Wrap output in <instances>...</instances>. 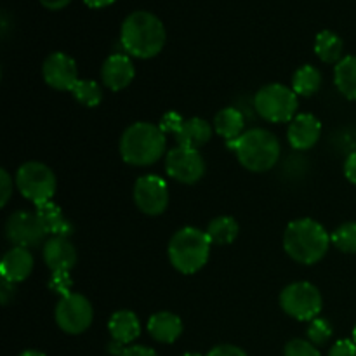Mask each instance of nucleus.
Listing matches in <instances>:
<instances>
[{
	"mask_svg": "<svg viewBox=\"0 0 356 356\" xmlns=\"http://www.w3.org/2000/svg\"><path fill=\"white\" fill-rule=\"evenodd\" d=\"M45 9H51V10H59V9H65L72 0H38Z\"/></svg>",
	"mask_w": 356,
	"mask_h": 356,
	"instance_id": "37",
	"label": "nucleus"
},
{
	"mask_svg": "<svg viewBox=\"0 0 356 356\" xmlns=\"http://www.w3.org/2000/svg\"><path fill=\"white\" fill-rule=\"evenodd\" d=\"M332 238L318 221L312 218L296 219L285 228L284 249L296 263L312 264L325 257Z\"/></svg>",
	"mask_w": 356,
	"mask_h": 356,
	"instance_id": "2",
	"label": "nucleus"
},
{
	"mask_svg": "<svg viewBox=\"0 0 356 356\" xmlns=\"http://www.w3.org/2000/svg\"><path fill=\"white\" fill-rule=\"evenodd\" d=\"M167 138L160 125L136 122L129 125L120 138V156L125 163L146 167L159 162L165 153Z\"/></svg>",
	"mask_w": 356,
	"mask_h": 356,
	"instance_id": "3",
	"label": "nucleus"
},
{
	"mask_svg": "<svg viewBox=\"0 0 356 356\" xmlns=\"http://www.w3.org/2000/svg\"><path fill=\"white\" fill-rule=\"evenodd\" d=\"M343 49L344 44L341 40V37L337 33L330 30H323L316 35V40H315V52L323 63H339L341 59L344 58L343 56Z\"/></svg>",
	"mask_w": 356,
	"mask_h": 356,
	"instance_id": "25",
	"label": "nucleus"
},
{
	"mask_svg": "<svg viewBox=\"0 0 356 356\" xmlns=\"http://www.w3.org/2000/svg\"><path fill=\"white\" fill-rule=\"evenodd\" d=\"M353 341H355V344H356V325H355V329H353Z\"/></svg>",
	"mask_w": 356,
	"mask_h": 356,
	"instance_id": "41",
	"label": "nucleus"
},
{
	"mask_svg": "<svg viewBox=\"0 0 356 356\" xmlns=\"http://www.w3.org/2000/svg\"><path fill=\"white\" fill-rule=\"evenodd\" d=\"M54 316L56 323L63 332L70 336H79L86 332L92 323L94 309L89 299L76 292H70L68 296H63L61 301L58 302Z\"/></svg>",
	"mask_w": 356,
	"mask_h": 356,
	"instance_id": "10",
	"label": "nucleus"
},
{
	"mask_svg": "<svg viewBox=\"0 0 356 356\" xmlns=\"http://www.w3.org/2000/svg\"><path fill=\"white\" fill-rule=\"evenodd\" d=\"M280 306L292 318L299 322H312L318 318L323 299L316 285L309 282H294L282 291Z\"/></svg>",
	"mask_w": 356,
	"mask_h": 356,
	"instance_id": "8",
	"label": "nucleus"
},
{
	"mask_svg": "<svg viewBox=\"0 0 356 356\" xmlns=\"http://www.w3.org/2000/svg\"><path fill=\"white\" fill-rule=\"evenodd\" d=\"M211 240L198 228H181L169 242V261L179 273L193 275L207 264L211 256Z\"/></svg>",
	"mask_w": 356,
	"mask_h": 356,
	"instance_id": "5",
	"label": "nucleus"
},
{
	"mask_svg": "<svg viewBox=\"0 0 356 356\" xmlns=\"http://www.w3.org/2000/svg\"><path fill=\"white\" fill-rule=\"evenodd\" d=\"M243 127H245V118H243L242 111L236 108H222L216 113L214 117V129L221 138H225L228 143L236 141L240 136L243 134Z\"/></svg>",
	"mask_w": 356,
	"mask_h": 356,
	"instance_id": "22",
	"label": "nucleus"
},
{
	"mask_svg": "<svg viewBox=\"0 0 356 356\" xmlns=\"http://www.w3.org/2000/svg\"><path fill=\"white\" fill-rule=\"evenodd\" d=\"M19 356H45V355L42 353V351H37V350H26V351H23Z\"/></svg>",
	"mask_w": 356,
	"mask_h": 356,
	"instance_id": "39",
	"label": "nucleus"
},
{
	"mask_svg": "<svg viewBox=\"0 0 356 356\" xmlns=\"http://www.w3.org/2000/svg\"><path fill=\"white\" fill-rule=\"evenodd\" d=\"M181 356H202L200 353H184V355H181Z\"/></svg>",
	"mask_w": 356,
	"mask_h": 356,
	"instance_id": "40",
	"label": "nucleus"
},
{
	"mask_svg": "<svg viewBox=\"0 0 356 356\" xmlns=\"http://www.w3.org/2000/svg\"><path fill=\"white\" fill-rule=\"evenodd\" d=\"M159 125L165 134L167 132L174 134L177 146L198 149L211 141V125L200 117L184 118L176 111H169V113L163 115Z\"/></svg>",
	"mask_w": 356,
	"mask_h": 356,
	"instance_id": "9",
	"label": "nucleus"
},
{
	"mask_svg": "<svg viewBox=\"0 0 356 356\" xmlns=\"http://www.w3.org/2000/svg\"><path fill=\"white\" fill-rule=\"evenodd\" d=\"M207 356H249L242 348L233 346V344H219L209 351Z\"/></svg>",
	"mask_w": 356,
	"mask_h": 356,
	"instance_id": "33",
	"label": "nucleus"
},
{
	"mask_svg": "<svg viewBox=\"0 0 356 356\" xmlns=\"http://www.w3.org/2000/svg\"><path fill=\"white\" fill-rule=\"evenodd\" d=\"M334 82L346 99L356 101V56H344L334 68Z\"/></svg>",
	"mask_w": 356,
	"mask_h": 356,
	"instance_id": "23",
	"label": "nucleus"
},
{
	"mask_svg": "<svg viewBox=\"0 0 356 356\" xmlns=\"http://www.w3.org/2000/svg\"><path fill=\"white\" fill-rule=\"evenodd\" d=\"M334 329L330 325L329 320L325 318H315L309 322L308 330H306V336H308V341L315 346H322V344L329 343V339L332 337Z\"/></svg>",
	"mask_w": 356,
	"mask_h": 356,
	"instance_id": "29",
	"label": "nucleus"
},
{
	"mask_svg": "<svg viewBox=\"0 0 356 356\" xmlns=\"http://www.w3.org/2000/svg\"><path fill=\"white\" fill-rule=\"evenodd\" d=\"M47 232L42 226L37 212L17 211L9 216L6 222V238L13 243V247L33 249L42 245Z\"/></svg>",
	"mask_w": 356,
	"mask_h": 356,
	"instance_id": "11",
	"label": "nucleus"
},
{
	"mask_svg": "<svg viewBox=\"0 0 356 356\" xmlns=\"http://www.w3.org/2000/svg\"><path fill=\"white\" fill-rule=\"evenodd\" d=\"M52 289L58 291L59 294L63 296H68L70 294V289H72V280H70L68 273L65 275H52V282H51Z\"/></svg>",
	"mask_w": 356,
	"mask_h": 356,
	"instance_id": "34",
	"label": "nucleus"
},
{
	"mask_svg": "<svg viewBox=\"0 0 356 356\" xmlns=\"http://www.w3.org/2000/svg\"><path fill=\"white\" fill-rule=\"evenodd\" d=\"M284 356H322L318 348L308 339H292L285 344Z\"/></svg>",
	"mask_w": 356,
	"mask_h": 356,
	"instance_id": "30",
	"label": "nucleus"
},
{
	"mask_svg": "<svg viewBox=\"0 0 356 356\" xmlns=\"http://www.w3.org/2000/svg\"><path fill=\"white\" fill-rule=\"evenodd\" d=\"M136 207L146 216H160L169 205V186L155 174L141 176L134 184Z\"/></svg>",
	"mask_w": 356,
	"mask_h": 356,
	"instance_id": "13",
	"label": "nucleus"
},
{
	"mask_svg": "<svg viewBox=\"0 0 356 356\" xmlns=\"http://www.w3.org/2000/svg\"><path fill=\"white\" fill-rule=\"evenodd\" d=\"M165 170L177 183L195 184L204 177L205 160L198 149L176 146L167 153Z\"/></svg>",
	"mask_w": 356,
	"mask_h": 356,
	"instance_id": "12",
	"label": "nucleus"
},
{
	"mask_svg": "<svg viewBox=\"0 0 356 356\" xmlns=\"http://www.w3.org/2000/svg\"><path fill=\"white\" fill-rule=\"evenodd\" d=\"M329 356H356V344L353 339H339L330 348Z\"/></svg>",
	"mask_w": 356,
	"mask_h": 356,
	"instance_id": "31",
	"label": "nucleus"
},
{
	"mask_svg": "<svg viewBox=\"0 0 356 356\" xmlns=\"http://www.w3.org/2000/svg\"><path fill=\"white\" fill-rule=\"evenodd\" d=\"M31 271H33V256L28 249L13 247L3 254L2 263H0L2 280L9 284H19L30 277Z\"/></svg>",
	"mask_w": 356,
	"mask_h": 356,
	"instance_id": "18",
	"label": "nucleus"
},
{
	"mask_svg": "<svg viewBox=\"0 0 356 356\" xmlns=\"http://www.w3.org/2000/svg\"><path fill=\"white\" fill-rule=\"evenodd\" d=\"M83 2H86V6H89L90 9H103V7L111 6L115 0H83Z\"/></svg>",
	"mask_w": 356,
	"mask_h": 356,
	"instance_id": "38",
	"label": "nucleus"
},
{
	"mask_svg": "<svg viewBox=\"0 0 356 356\" xmlns=\"http://www.w3.org/2000/svg\"><path fill=\"white\" fill-rule=\"evenodd\" d=\"M120 356H159V355H156V351H153L152 348L138 346V344H134V346L125 348L124 353Z\"/></svg>",
	"mask_w": 356,
	"mask_h": 356,
	"instance_id": "36",
	"label": "nucleus"
},
{
	"mask_svg": "<svg viewBox=\"0 0 356 356\" xmlns=\"http://www.w3.org/2000/svg\"><path fill=\"white\" fill-rule=\"evenodd\" d=\"M136 76V68L132 59L127 54H111L101 68V80L104 86L113 92L124 90L131 86Z\"/></svg>",
	"mask_w": 356,
	"mask_h": 356,
	"instance_id": "16",
	"label": "nucleus"
},
{
	"mask_svg": "<svg viewBox=\"0 0 356 356\" xmlns=\"http://www.w3.org/2000/svg\"><path fill=\"white\" fill-rule=\"evenodd\" d=\"M38 219H40L42 226L45 228L47 235L52 236H68L73 232L72 222L66 219L65 212L59 209V205H56L54 202H45V204L37 205L35 207Z\"/></svg>",
	"mask_w": 356,
	"mask_h": 356,
	"instance_id": "21",
	"label": "nucleus"
},
{
	"mask_svg": "<svg viewBox=\"0 0 356 356\" xmlns=\"http://www.w3.org/2000/svg\"><path fill=\"white\" fill-rule=\"evenodd\" d=\"M165 40V26L148 10H134L122 23L120 44L124 51L134 58H155L162 52Z\"/></svg>",
	"mask_w": 356,
	"mask_h": 356,
	"instance_id": "1",
	"label": "nucleus"
},
{
	"mask_svg": "<svg viewBox=\"0 0 356 356\" xmlns=\"http://www.w3.org/2000/svg\"><path fill=\"white\" fill-rule=\"evenodd\" d=\"M73 97L87 108H96L103 101V89L96 80L80 79L72 89Z\"/></svg>",
	"mask_w": 356,
	"mask_h": 356,
	"instance_id": "27",
	"label": "nucleus"
},
{
	"mask_svg": "<svg viewBox=\"0 0 356 356\" xmlns=\"http://www.w3.org/2000/svg\"><path fill=\"white\" fill-rule=\"evenodd\" d=\"M298 106V94L284 83H268L254 96L256 111L271 124L292 122Z\"/></svg>",
	"mask_w": 356,
	"mask_h": 356,
	"instance_id": "6",
	"label": "nucleus"
},
{
	"mask_svg": "<svg viewBox=\"0 0 356 356\" xmlns=\"http://www.w3.org/2000/svg\"><path fill=\"white\" fill-rule=\"evenodd\" d=\"M235 152L240 165L250 172H266L277 165L280 159V143L273 132L266 129H250L236 141L228 143Z\"/></svg>",
	"mask_w": 356,
	"mask_h": 356,
	"instance_id": "4",
	"label": "nucleus"
},
{
	"mask_svg": "<svg viewBox=\"0 0 356 356\" xmlns=\"http://www.w3.org/2000/svg\"><path fill=\"white\" fill-rule=\"evenodd\" d=\"M336 249L346 254H356V221H350L341 225L336 232L330 235Z\"/></svg>",
	"mask_w": 356,
	"mask_h": 356,
	"instance_id": "28",
	"label": "nucleus"
},
{
	"mask_svg": "<svg viewBox=\"0 0 356 356\" xmlns=\"http://www.w3.org/2000/svg\"><path fill=\"white\" fill-rule=\"evenodd\" d=\"M148 332L155 341L163 344H172L183 334V322L170 312H160L149 316Z\"/></svg>",
	"mask_w": 356,
	"mask_h": 356,
	"instance_id": "20",
	"label": "nucleus"
},
{
	"mask_svg": "<svg viewBox=\"0 0 356 356\" xmlns=\"http://www.w3.org/2000/svg\"><path fill=\"white\" fill-rule=\"evenodd\" d=\"M108 330L111 334L113 343L127 346L132 344L141 334V323L136 313L129 312V309H120V312L113 313L108 322Z\"/></svg>",
	"mask_w": 356,
	"mask_h": 356,
	"instance_id": "19",
	"label": "nucleus"
},
{
	"mask_svg": "<svg viewBox=\"0 0 356 356\" xmlns=\"http://www.w3.org/2000/svg\"><path fill=\"white\" fill-rule=\"evenodd\" d=\"M42 76L49 87L68 92H72L75 83L80 80L75 59L65 52H52L45 58L42 65Z\"/></svg>",
	"mask_w": 356,
	"mask_h": 356,
	"instance_id": "14",
	"label": "nucleus"
},
{
	"mask_svg": "<svg viewBox=\"0 0 356 356\" xmlns=\"http://www.w3.org/2000/svg\"><path fill=\"white\" fill-rule=\"evenodd\" d=\"M320 134H322V124L318 118L312 113H301L294 117L289 125V145L299 152H306L318 143Z\"/></svg>",
	"mask_w": 356,
	"mask_h": 356,
	"instance_id": "17",
	"label": "nucleus"
},
{
	"mask_svg": "<svg viewBox=\"0 0 356 356\" xmlns=\"http://www.w3.org/2000/svg\"><path fill=\"white\" fill-rule=\"evenodd\" d=\"M344 176L356 186V152L351 153L346 159V162H344Z\"/></svg>",
	"mask_w": 356,
	"mask_h": 356,
	"instance_id": "35",
	"label": "nucleus"
},
{
	"mask_svg": "<svg viewBox=\"0 0 356 356\" xmlns=\"http://www.w3.org/2000/svg\"><path fill=\"white\" fill-rule=\"evenodd\" d=\"M238 232V222L232 216H219V218H214L209 222L207 229H205L209 240L214 245H229V243H233L236 240Z\"/></svg>",
	"mask_w": 356,
	"mask_h": 356,
	"instance_id": "24",
	"label": "nucleus"
},
{
	"mask_svg": "<svg viewBox=\"0 0 356 356\" xmlns=\"http://www.w3.org/2000/svg\"><path fill=\"white\" fill-rule=\"evenodd\" d=\"M42 256L52 275L70 273V270L76 264L75 245L70 242L68 236H51L44 243Z\"/></svg>",
	"mask_w": 356,
	"mask_h": 356,
	"instance_id": "15",
	"label": "nucleus"
},
{
	"mask_svg": "<svg viewBox=\"0 0 356 356\" xmlns=\"http://www.w3.org/2000/svg\"><path fill=\"white\" fill-rule=\"evenodd\" d=\"M16 188L26 200L37 205L51 202L56 193V174L49 165L42 162H26L17 169Z\"/></svg>",
	"mask_w": 356,
	"mask_h": 356,
	"instance_id": "7",
	"label": "nucleus"
},
{
	"mask_svg": "<svg viewBox=\"0 0 356 356\" xmlns=\"http://www.w3.org/2000/svg\"><path fill=\"white\" fill-rule=\"evenodd\" d=\"M14 183H16V181H13V177H10V174L7 172L6 169L0 170V195H2V202H0V204H2V207H6L10 195H13Z\"/></svg>",
	"mask_w": 356,
	"mask_h": 356,
	"instance_id": "32",
	"label": "nucleus"
},
{
	"mask_svg": "<svg viewBox=\"0 0 356 356\" xmlns=\"http://www.w3.org/2000/svg\"><path fill=\"white\" fill-rule=\"evenodd\" d=\"M322 86V75L318 70L312 65H305L301 68L296 70L294 76H292V90L298 96L312 97L315 96Z\"/></svg>",
	"mask_w": 356,
	"mask_h": 356,
	"instance_id": "26",
	"label": "nucleus"
}]
</instances>
